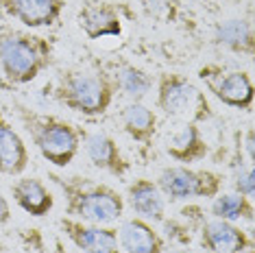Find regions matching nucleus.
I'll return each instance as SVG.
<instances>
[{
    "instance_id": "obj_22",
    "label": "nucleus",
    "mask_w": 255,
    "mask_h": 253,
    "mask_svg": "<svg viewBox=\"0 0 255 253\" xmlns=\"http://www.w3.org/2000/svg\"><path fill=\"white\" fill-rule=\"evenodd\" d=\"M234 192L238 194H242V197H247V199H253V194H255V170H253V166L251 164H247V166H242L240 164V168H236L234 172Z\"/></svg>"
},
{
    "instance_id": "obj_4",
    "label": "nucleus",
    "mask_w": 255,
    "mask_h": 253,
    "mask_svg": "<svg viewBox=\"0 0 255 253\" xmlns=\"http://www.w3.org/2000/svg\"><path fill=\"white\" fill-rule=\"evenodd\" d=\"M116 85L109 72L103 70H66L55 85L57 103L88 118L103 116L112 107Z\"/></svg>"
},
{
    "instance_id": "obj_24",
    "label": "nucleus",
    "mask_w": 255,
    "mask_h": 253,
    "mask_svg": "<svg viewBox=\"0 0 255 253\" xmlns=\"http://www.w3.org/2000/svg\"><path fill=\"white\" fill-rule=\"evenodd\" d=\"M11 221V205L7 197H2V192H0V225H7Z\"/></svg>"
},
{
    "instance_id": "obj_7",
    "label": "nucleus",
    "mask_w": 255,
    "mask_h": 253,
    "mask_svg": "<svg viewBox=\"0 0 255 253\" xmlns=\"http://www.w3.org/2000/svg\"><path fill=\"white\" fill-rule=\"evenodd\" d=\"M199 79L205 88L227 107L251 109L253 105V81L245 70H227V68L210 63L199 70Z\"/></svg>"
},
{
    "instance_id": "obj_19",
    "label": "nucleus",
    "mask_w": 255,
    "mask_h": 253,
    "mask_svg": "<svg viewBox=\"0 0 255 253\" xmlns=\"http://www.w3.org/2000/svg\"><path fill=\"white\" fill-rule=\"evenodd\" d=\"M109 77H112L116 90L123 92L129 101H142L153 90V77L133 63H120L116 72Z\"/></svg>"
},
{
    "instance_id": "obj_8",
    "label": "nucleus",
    "mask_w": 255,
    "mask_h": 253,
    "mask_svg": "<svg viewBox=\"0 0 255 253\" xmlns=\"http://www.w3.org/2000/svg\"><path fill=\"white\" fill-rule=\"evenodd\" d=\"M59 227L81 253H123L118 245V232L109 225H92L63 216L59 218Z\"/></svg>"
},
{
    "instance_id": "obj_1",
    "label": "nucleus",
    "mask_w": 255,
    "mask_h": 253,
    "mask_svg": "<svg viewBox=\"0 0 255 253\" xmlns=\"http://www.w3.org/2000/svg\"><path fill=\"white\" fill-rule=\"evenodd\" d=\"M50 179L63 194L66 216L92 225H112L125 216V197L107 183L88 177H61L50 172Z\"/></svg>"
},
{
    "instance_id": "obj_23",
    "label": "nucleus",
    "mask_w": 255,
    "mask_h": 253,
    "mask_svg": "<svg viewBox=\"0 0 255 253\" xmlns=\"http://www.w3.org/2000/svg\"><path fill=\"white\" fill-rule=\"evenodd\" d=\"M140 4L144 9L148 11L150 15H155V18H159V15H164L168 9H170V4H168V0H140Z\"/></svg>"
},
{
    "instance_id": "obj_9",
    "label": "nucleus",
    "mask_w": 255,
    "mask_h": 253,
    "mask_svg": "<svg viewBox=\"0 0 255 253\" xmlns=\"http://www.w3.org/2000/svg\"><path fill=\"white\" fill-rule=\"evenodd\" d=\"M66 0H0V13L31 28H50L59 22Z\"/></svg>"
},
{
    "instance_id": "obj_14",
    "label": "nucleus",
    "mask_w": 255,
    "mask_h": 253,
    "mask_svg": "<svg viewBox=\"0 0 255 253\" xmlns=\"http://www.w3.org/2000/svg\"><path fill=\"white\" fill-rule=\"evenodd\" d=\"M83 137H85V153H88L94 168L105 170L114 177H123L129 172L131 162L123 155L118 142L112 135L94 131V133H88Z\"/></svg>"
},
{
    "instance_id": "obj_15",
    "label": "nucleus",
    "mask_w": 255,
    "mask_h": 253,
    "mask_svg": "<svg viewBox=\"0 0 255 253\" xmlns=\"http://www.w3.org/2000/svg\"><path fill=\"white\" fill-rule=\"evenodd\" d=\"M116 232L123 253H164V238L159 232L137 216L125 218Z\"/></svg>"
},
{
    "instance_id": "obj_21",
    "label": "nucleus",
    "mask_w": 255,
    "mask_h": 253,
    "mask_svg": "<svg viewBox=\"0 0 255 253\" xmlns=\"http://www.w3.org/2000/svg\"><path fill=\"white\" fill-rule=\"evenodd\" d=\"M210 214H212V218L227 221V223H240V221L251 223L255 210H253L251 199L242 197V194H238V192H227V194L220 192L218 197L212 199Z\"/></svg>"
},
{
    "instance_id": "obj_16",
    "label": "nucleus",
    "mask_w": 255,
    "mask_h": 253,
    "mask_svg": "<svg viewBox=\"0 0 255 253\" xmlns=\"http://www.w3.org/2000/svg\"><path fill=\"white\" fill-rule=\"evenodd\" d=\"M11 197L28 216L42 218L55 208V197L37 177H20L11 183Z\"/></svg>"
},
{
    "instance_id": "obj_5",
    "label": "nucleus",
    "mask_w": 255,
    "mask_h": 253,
    "mask_svg": "<svg viewBox=\"0 0 255 253\" xmlns=\"http://www.w3.org/2000/svg\"><path fill=\"white\" fill-rule=\"evenodd\" d=\"M157 109L175 123H205L212 118V105L194 81L177 72H164L157 79Z\"/></svg>"
},
{
    "instance_id": "obj_6",
    "label": "nucleus",
    "mask_w": 255,
    "mask_h": 253,
    "mask_svg": "<svg viewBox=\"0 0 255 253\" xmlns=\"http://www.w3.org/2000/svg\"><path fill=\"white\" fill-rule=\"evenodd\" d=\"M157 188L168 201H188V199H214L223 192L225 177L216 170L190 168V166H168L159 172Z\"/></svg>"
},
{
    "instance_id": "obj_27",
    "label": "nucleus",
    "mask_w": 255,
    "mask_h": 253,
    "mask_svg": "<svg viewBox=\"0 0 255 253\" xmlns=\"http://www.w3.org/2000/svg\"><path fill=\"white\" fill-rule=\"evenodd\" d=\"M0 253H2V247H0Z\"/></svg>"
},
{
    "instance_id": "obj_18",
    "label": "nucleus",
    "mask_w": 255,
    "mask_h": 253,
    "mask_svg": "<svg viewBox=\"0 0 255 253\" xmlns=\"http://www.w3.org/2000/svg\"><path fill=\"white\" fill-rule=\"evenodd\" d=\"M123 129L135 144L150 146L155 133H157L159 118L150 107H146L142 101H129L120 112Z\"/></svg>"
},
{
    "instance_id": "obj_17",
    "label": "nucleus",
    "mask_w": 255,
    "mask_h": 253,
    "mask_svg": "<svg viewBox=\"0 0 255 253\" xmlns=\"http://www.w3.org/2000/svg\"><path fill=\"white\" fill-rule=\"evenodd\" d=\"M28 168V148L22 135L0 114V175L20 177Z\"/></svg>"
},
{
    "instance_id": "obj_3",
    "label": "nucleus",
    "mask_w": 255,
    "mask_h": 253,
    "mask_svg": "<svg viewBox=\"0 0 255 253\" xmlns=\"http://www.w3.org/2000/svg\"><path fill=\"white\" fill-rule=\"evenodd\" d=\"M18 116L46 162L55 168H66L74 162L85 135L83 131L59 116L35 112L24 105H18Z\"/></svg>"
},
{
    "instance_id": "obj_11",
    "label": "nucleus",
    "mask_w": 255,
    "mask_h": 253,
    "mask_svg": "<svg viewBox=\"0 0 255 253\" xmlns=\"http://www.w3.org/2000/svg\"><path fill=\"white\" fill-rule=\"evenodd\" d=\"M164 148H166L168 157L179 162L181 166H190L194 162H201V159H205V155L210 153L199 125H192V123H175L172 125L170 129L166 131Z\"/></svg>"
},
{
    "instance_id": "obj_2",
    "label": "nucleus",
    "mask_w": 255,
    "mask_h": 253,
    "mask_svg": "<svg viewBox=\"0 0 255 253\" xmlns=\"http://www.w3.org/2000/svg\"><path fill=\"white\" fill-rule=\"evenodd\" d=\"M53 42L20 28H0V72L11 85H26L53 61Z\"/></svg>"
},
{
    "instance_id": "obj_12",
    "label": "nucleus",
    "mask_w": 255,
    "mask_h": 253,
    "mask_svg": "<svg viewBox=\"0 0 255 253\" xmlns=\"http://www.w3.org/2000/svg\"><path fill=\"white\" fill-rule=\"evenodd\" d=\"M125 205H129L133 210V214L142 221L150 223H164L166 221V199L161 194V190L157 188V183L150 179H133L127 188V197Z\"/></svg>"
},
{
    "instance_id": "obj_26",
    "label": "nucleus",
    "mask_w": 255,
    "mask_h": 253,
    "mask_svg": "<svg viewBox=\"0 0 255 253\" xmlns=\"http://www.w3.org/2000/svg\"><path fill=\"white\" fill-rule=\"evenodd\" d=\"M236 253H253V247H249V249H242V251H236Z\"/></svg>"
},
{
    "instance_id": "obj_20",
    "label": "nucleus",
    "mask_w": 255,
    "mask_h": 253,
    "mask_svg": "<svg viewBox=\"0 0 255 253\" xmlns=\"http://www.w3.org/2000/svg\"><path fill=\"white\" fill-rule=\"evenodd\" d=\"M216 44L238 55H253V28L245 20H225L216 26Z\"/></svg>"
},
{
    "instance_id": "obj_13",
    "label": "nucleus",
    "mask_w": 255,
    "mask_h": 253,
    "mask_svg": "<svg viewBox=\"0 0 255 253\" xmlns=\"http://www.w3.org/2000/svg\"><path fill=\"white\" fill-rule=\"evenodd\" d=\"M201 245L207 253H236L253 247V238L236 223L212 218L201 227Z\"/></svg>"
},
{
    "instance_id": "obj_10",
    "label": "nucleus",
    "mask_w": 255,
    "mask_h": 253,
    "mask_svg": "<svg viewBox=\"0 0 255 253\" xmlns=\"http://www.w3.org/2000/svg\"><path fill=\"white\" fill-rule=\"evenodd\" d=\"M77 24L90 39L123 35L120 9L107 0H85L77 13Z\"/></svg>"
},
{
    "instance_id": "obj_25",
    "label": "nucleus",
    "mask_w": 255,
    "mask_h": 253,
    "mask_svg": "<svg viewBox=\"0 0 255 253\" xmlns=\"http://www.w3.org/2000/svg\"><path fill=\"white\" fill-rule=\"evenodd\" d=\"M245 148H247L249 164H253V157H255V146H253V129H249V131H247V137H245Z\"/></svg>"
}]
</instances>
